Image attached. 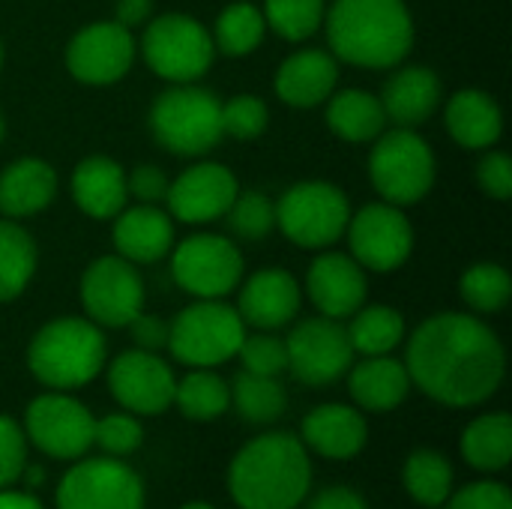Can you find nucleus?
Segmentation results:
<instances>
[{
    "mask_svg": "<svg viewBox=\"0 0 512 509\" xmlns=\"http://www.w3.org/2000/svg\"><path fill=\"white\" fill-rule=\"evenodd\" d=\"M405 369L411 384L447 408L489 402L507 375V351L498 333L465 312H438L408 339Z\"/></svg>",
    "mask_w": 512,
    "mask_h": 509,
    "instance_id": "nucleus-1",
    "label": "nucleus"
},
{
    "mask_svg": "<svg viewBox=\"0 0 512 509\" xmlns=\"http://www.w3.org/2000/svg\"><path fill=\"white\" fill-rule=\"evenodd\" d=\"M330 54L360 69L399 66L417 39L405 0H333L324 24Z\"/></svg>",
    "mask_w": 512,
    "mask_h": 509,
    "instance_id": "nucleus-2",
    "label": "nucleus"
},
{
    "mask_svg": "<svg viewBox=\"0 0 512 509\" xmlns=\"http://www.w3.org/2000/svg\"><path fill=\"white\" fill-rule=\"evenodd\" d=\"M312 489L306 444L288 432H267L243 444L228 468V492L240 509H297Z\"/></svg>",
    "mask_w": 512,
    "mask_h": 509,
    "instance_id": "nucleus-3",
    "label": "nucleus"
},
{
    "mask_svg": "<svg viewBox=\"0 0 512 509\" xmlns=\"http://www.w3.org/2000/svg\"><path fill=\"white\" fill-rule=\"evenodd\" d=\"M108 360V342L90 318H54L27 345V369L51 390H78L96 381Z\"/></svg>",
    "mask_w": 512,
    "mask_h": 509,
    "instance_id": "nucleus-4",
    "label": "nucleus"
},
{
    "mask_svg": "<svg viewBox=\"0 0 512 509\" xmlns=\"http://www.w3.org/2000/svg\"><path fill=\"white\" fill-rule=\"evenodd\" d=\"M150 132L174 156H207L222 141V99L195 84H171L150 108Z\"/></svg>",
    "mask_w": 512,
    "mask_h": 509,
    "instance_id": "nucleus-5",
    "label": "nucleus"
},
{
    "mask_svg": "<svg viewBox=\"0 0 512 509\" xmlns=\"http://www.w3.org/2000/svg\"><path fill=\"white\" fill-rule=\"evenodd\" d=\"M438 177L435 153L417 129L393 126L375 138L369 153V180L381 201L396 207L420 204Z\"/></svg>",
    "mask_w": 512,
    "mask_h": 509,
    "instance_id": "nucleus-6",
    "label": "nucleus"
},
{
    "mask_svg": "<svg viewBox=\"0 0 512 509\" xmlns=\"http://www.w3.org/2000/svg\"><path fill=\"white\" fill-rule=\"evenodd\" d=\"M138 54L162 81L195 84L210 72L216 60V45L210 30L198 18L186 12H168L144 24Z\"/></svg>",
    "mask_w": 512,
    "mask_h": 509,
    "instance_id": "nucleus-7",
    "label": "nucleus"
},
{
    "mask_svg": "<svg viewBox=\"0 0 512 509\" xmlns=\"http://www.w3.org/2000/svg\"><path fill=\"white\" fill-rule=\"evenodd\" d=\"M246 324L225 300H195L168 324V351L189 369H216L237 357Z\"/></svg>",
    "mask_w": 512,
    "mask_h": 509,
    "instance_id": "nucleus-8",
    "label": "nucleus"
},
{
    "mask_svg": "<svg viewBox=\"0 0 512 509\" xmlns=\"http://www.w3.org/2000/svg\"><path fill=\"white\" fill-rule=\"evenodd\" d=\"M351 219L348 195L327 180L288 186L276 201V228L300 249H330L345 237Z\"/></svg>",
    "mask_w": 512,
    "mask_h": 509,
    "instance_id": "nucleus-9",
    "label": "nucleus"
},
{
    "mask_svg": "<svg viewBox=\"0 0 512 509\" xmlns=\"http://www.w3.org/2000/svg\"><path fill=\"white\" fill-rule=\"evenodd\" d=\"M171 276L195 300H225L246 276L243 252L222 234H192L171 249Z\"/></svg>",
    "mask_w": 512,
    "mask_h": 509,
    "instance_id": "nucleus-10",
    "label": "nucleus"
},
{
    "mask_svg": "<svg viewBox=\"0 0 512 509\" xmlns=\"http://www.w3.org/2000/svg\"><path fill=\"white\" fill-rule=\"evenodd\" d=\"M351 258L366 273H396L414 252V225L402 207L375 201L351 213L345 228Z\"/></svg>",
    "mask_w": 512,
    "mask_h": 509,
    "instance_id": "nucleus-11",
    "label": "nucleus"
},
{
    "mask_svg": "<svg viewBox=\"0 0 512 509\" xmlns=\"http://www.w3.org/2000/svg\"><path fill=\"white\" fill-rule=\"evenodd\" d=\"M288 372L306 387H330L354 366L348 330L336 318H306L285 336Z\"/></svg>",
    "mask_w": 512,
    "mask_h": 509,
    "instance_id": "nucleus-12",
    "label": "nucleus"
},
{
    "mask_svg": "<svg viewBox=\"0 0 512 509\" xmlns=\"http://www.w3.org/2000/svg\"><path fill=\"white\" fill-rule=\"evenodd\" d=\"M78 294L87 318L99 327L123 330L135 315L144 312V279L138 267L117 252L87 264Z\"/></svg>",
    "mask_w": 512,
    "mask_h": 509,
    "instance_id": "nucleus-13",
    "label": "nucleus"
},
{
    "mask_svg": "<svg viewBox=\"0 0 512 509\" xmlns=\"http://www.w3.org/2000/svg\"><path fill=\"white\" fill-rule=\"evenodd\" d=\"M96 417L72 396L54 390L36 396L24 411V435L51 459H81L93 447Z\"/></svg>",
    "mask_w": 512,
    "mask_h": 509,
    "instance_id": "nucleus-14",
    "label": "nucleus"
},
{
    "mask_svg": "<svg viewBox=\"0 0 512 509\" xmlns=\"http://www.w3.org/2000/svg\"><path fill=\"white\" fill-rule=\"evenodd\" d=\"M57 509H144V483L120 459H84L63 474Z\"/></svg>",
    "mask_w": 512,
    "mask_h": 509,
    "instance_id": "nucleus-15",
    "label": "nucleus"
},
{
    "mask_svg": "<svg viewBox=\"0 0 512 509\" xmlns=\"http://www.w3.org/2000/svg\"><path fill=\"white\" fill-rule=\"evenodd\" d=\"M138 57V42L129 27L117 21H93L81 27L66 45V69L75 81L108 87L129 75Z\"/></svg>",
    "mask_w": 512,
    "mask_h": 509,
    "instance_id": "nucleus-16",
    "label": "nucleus"
},
{
    "mask_svg": "<svg viewBox=\"0 0 512 509\" xmlns=\"http://www.w3.org/2000/svg\"><path fill=\"white\" fill-rule=\"evenodd\" d=\"M174 369L156 351H123L108 366V390L123 411L135 417H156L174 405Z\"/></svg>",
    "mask_w": 512,
    "mask_h": 509,
    "instance_id": "nucleus-17",
    "label": "nucleus"
},
{
    "mask_svg": "<svg viewBox=\"0 0 512 509\" xmlns=\"http://www.w3.org/2000/svg\"><path fill=\"white\" fill-rule=\"evenodd\" d=\"M237 192H240V183L228 165L195 162L171 180L168 195H165V210L177 222L210 225V222L225 219Z\"/></svg>",
    "mask_w": 512,
    "mask_h": 509,
    "instance_id": "nucleus-18",
    "label": "nucleus"
},
{
    "mask_svg": "<svg viewBox=\"0 0 512 509\" xmlns=\"http://www.w3.org/2000/svg\"><path fill=\"white\" fill-rule=\"evenodd\" d=\"M306 294L324 318L348 321L366 303L369 273L348 252L321 249V255L309 264Z\"/></svg>",
    "mask_w": 512,
    "mask_h": 509,
    "instance_id": "nucleus-19",
    "label": "nucleus"
},
{
    "mask_svg": "<svg viewBox=\"0 0 512 509\" xmlns=\"http://www.w3.org/2000/svg\"><path fill=\"white\" fill-rule=\"evenodd\" d=\"M237 291L240 300L234 309L240 312L243 324L255 330L276 333L279 327H288L303 306V288L285 267H261L249 279L243 276Z\"/></svg>",
    "mask_w": 512,
    "mask_h": 509,
    "instance_id": "nucleus-20",
    "label": "nucleus"
},
{
    "mask_svg": "<svg viewBox=\"0 0 512 509\" xmlns=\"http://www.w3.org/2000/svg\"><path fill=\"white\" fill-rule=\"evenodd\" d=\"M111 222L114 252L132 264H156L174 249V219L159 204H126Z\"/></svg>",
    "mask_w": 512,
    "mask_h": 509,
    "instance_id": "nucleus-21",
    "label": "nucleus"
},
{
    "mask_svg": "<svg viewBox=\"0 0 512 509\" xmlns=\"http://www.w3.org/2000/svg\"><path fill=\"white\" fill-rule=\"evenodd\" d=\"M339 84V60L321 48H303L282 60L276 72V96L288 108H318Z\"/></svg>",
    "mask_w": 512,
    "mask_h": 509,
    "instance_id": "nucleus-22",
    "label": "nucleus"
},
{
    "mask_svg": "<svg viewBox=\"0 0 512 509\" xmlns=\"http://www.w3.org/2000/svg\"><path fill=\"white\" fill-rule=\"evenodd\" d=\"M303 444L333 462H345L354 459L357 453H363L366 441H369V423L363 417V411L351 408V405H318L303 417L300 426Z\"/></svg>",
    "mask_w": 512,
    "mask_h": 509,
    "instance_id": "nucleus-23",
    "label": "nucleus"
},
{
    "mask_svg": "<svg viewBox=\"0 0 512 509\" xmlns=\"http://www.w3.org/2000/svg\"><path fill=\"white\" fill-rule=\"evenodd\" d=\"M69 192L81 213L99 222H111L129 204L126 168L111 156H87L72 168Z\"/></svg>",
    "mask_w": 512,
    "mask_h": 509,
    "instance_id": "nucleus-24",
    "label": "nucleus"
},
{
    "mask_svg": "<svg viewBox=\"0 0 512 509\" xmlns=\"http://www.w3.org/2000/svg\"><path fill=\"white\" fill-rule=\"evenodd\" d=\"M444 99L441 75L429 66H405L399 69L381 93V105L387 114V123L417 129L423 126Z\"/></svg>",
    "mask_w": 512,
    "mask_h": 509,
    "instance_id": "nucleus-25",
    "label": "nucleus"
},
{
    "mask_svg": "<svg viewBox=\"0 0 512 509\" xmlns=\"http://www.w3.org/2000/svg\"><path fill=\"white\" fill-rule=\"evenodd\" d=\"M444 123L450 138L465 150H489L504 135V111L486 90L468 87L447 99Z\"/></svg>",
    "mask_w": 512,
    "mask_h": 509,
    "instance_id": "nucleus-26",
    "label": "nucleus"
},
{
    "mask_svg": "<svg viewBox=\"0 0 512 509\" xmlns=\"http://www.w3.org/2000/svg\"><path fill=\"white\" fill-rule=\"evenodd\" d=\"M57 195V171L39 159L24 156L0 171V216L27 219L42 213Z\"/></svg>",
    "mask_w": 512,
    "mask_h": 509,
    "instance_id": "nucleus-27",
    "label": "nucleus"
},
{
    "mask_svg": "<svg viewBox=\"0 0 512 509\" xmlns=\"http://www.w3.org/2000/svg\"><path fill=\"white\" fill-rule=\"evenodd\" d=\"M411 387L414 384L405 363L390 354L363 357L357 366L348 369V390L360 411L387 414L408 399Z\"/></svg>",
    "mask_w": 512,
    "mask_h": 509,
    "instance_id": "nucleus-28",
    "label": "nucleus"
},
{
    "mask_svg": "<svg viewBox=\"0 0 512 509\" xmlns=\"http://www.w3.org/2000/svg\"><path fill=\"white\" fill-rule=\"evenodd\" d=\"M324 105H327V126L342 141L369 144L387 129V114H384L381 96H375L369 90H360V87L333 90V96Z\"/></svg>",
    "mask_w": 512,
    "mask_h": 509,
    "instance_id": "nucleus-29",
    "label": "nucleus"
},
{
    "mask_svg": "<svg viewBox=\"0 0 512 509\" xmlns=\"http://www.w3.org/2000/svg\"><path fill=\"white\" fill-rule=\"evenodd\" d=\"M462 456L471 468L495 474L512 459V417L507 411L483 414L462 432Z\"/></svg>",
    "mask_w": 512,
    "mask_h": 509,
    "instance_id": "nucleus-30",
    "label": "nucleus"
},
{
    "mask_svg": "<svg viewBox=\"0 0 512 509\" xmlns=\"http://www.w3.org/2000/svg\"><path fill=\"white\" fill-rule=\"evenodd\" d=\"M348 342L354 348V354L360 357H381V354H393L402 339H405V318L399 309L393 306H360L351 318H348Z\"/></svg>",
    "mask_w": 512,
    "mask_h": 509,
    "instance_id": "nucleus-31",
    "label": "nucleus"
},
{
    "mask_svg": "<svg viewBox=\"0 0 512 509\" xmlns=\"http://www.w3.org/2000/svg\"><path fill=\"white\" fill-rule=\"evenodd\" d=\"M36 240L15 219H0V303L18 300L36 276Z\"/></svg>",
    "mask_w": 512,
    "mask_h": 509,
    "instance_id": "nucleus-32",
    "label": "nucleus"
},
{
    "mask_svg": "<svg viewBox=\"0 0 512 509\" xmlns=\"http://www.w3.org/2000/svg\"><path fill=\"white\" fill-rule=\"evenodd\" d=\"M216 54L225 57H249L261 48L267 36L264 12L252 3H231L216 15V24L210 30Z\"/></svg>",
    "mask_w": 512,
    "mask_h": 509,
    "instance_id": "nucleus-33",
    "label": "nucleus"
},
{
    "mask_svg": "<svg viewBox=\"0 0 512 509\" xmlns=\"http://www.w3.org/2000/svg\"><path fill=\"white\" fill-rule=\"evenodd\" d=\"M453 465L435 450H414L402 468L405 492L426 509H438L453 495Z\"/></svg>",
    "mask_w": 512,
    "mask_h": 509,
    "instance_id": "nucleus-34",
    "label": "nucleus"
},
{
    "mask_svg": "<svg viewBox=\"0 0 512 509\" xmlns=\"http://www.w3.org/2000/svg\"><path fill=\"white\" fill-rule=\"evenodd\" d=\"M174 405L186 420L210 423L231 408V390L213 369H192L174 387Z\"/></svg>",
    "mask_w": 512,
    "mask_h": 509,
    "instance_id": "nucleus-35",
    "label": "nucleus"
},
{
    "mask_svg": "<svg viewBox=\"0 0 512 509\" xmlns=\"http://www.w3.org/2000/svg\"><path fill=\"white\" fill-rule=\"evenodd\" d=\"M228 390H231V405L252 426L276 423L285 414V408H288L285 387L279 384V378H270V375L240 372Z\"/></svg>",
    "mask_w": 512,
    "mask_h": 509,
    "instance_id": "nucleus-36",
    "label": "nucleus"
},
{
    "mask_svg": "<svg viewBox=\"0 0 512 509\" xmlns=\"http://www.w3.org/2000/svg\"><path fill=\"white\" fill-rule=\"evenodd\" d=\"M459 294L477 315H498L510 303L512 276L495 261L471 264L459 279Z\"/></svg>",
    "mask_w": 512,
    "mask_h": 509,
    "instance_id": "nucleus-37",
    "label": "nucleus"
},
{
    "mask_svg": "<svg viewBox=\"0 0 512 509\" xmlns=\"http://www.w3.org/2000/svg\"><path fill=\"white\" fill-rule=\"evenodd\" d=\"M267 30L288 42H303L315 36L324 24L327 0H264Z\"/></svg>",
    "mask_w": 512,
    "mask_h": 509,
    "instance_id": "nucleus-38",
    "label": "nucleus"
},
{
    "mask_svg": "<svg viewBox=\"0 0 512 509\" xmlns=\"http://www.w3.org/2000/svg\"><path fill=\"white\" fill-rule=\"evenodd\" d=\"M225 219H228V228L234 231V237H240L246 243H258L267 234H273V228H276V204L264 192H255V189L237 192Z\"/></svg>",
    "mask_w": 512,
    "mask_h": 509,
    "instance_id": "nucleus-39",
    "label": "nucleus"
},
{
    "mask_svg": "<svg viewBox=\"0 0 512 509\" xmlns=\"http://www.w3.org/2000/svg\"><path fill=\"white\" fill-rule=\"evenodd\" d=\"M270 108L255 93H237L228 102H222V135H231L237 141H252L267 132Z\"/></svg>",
    "mask_w": 512,
    "mask_h": 509,
    "instance_id": "nucleus-40",
    "label": "nucleus"
},
{
    "mask_svg": "<svg viewBox=\"0 0 512 509\" xmlns=\"http://www.w3.org/2000/svg\"><path fill=\"white\" fill-rule=\"evenodd\" d=\"M243 372L252 375H270L279 378L282 372H288V351H285V339H279L273 330H258V333H246L237 351Z\"/></svg>",
    "mask_w": 512,
    "mask_h": 509,
    "instance_id": "nucleus-41",
    "label": "nucleus"
},
{
    "mask_svg": "<svg viewBox=\"0 0 512 509\" xmlns=\"http://www.w3.org/2000/svg\"><path fill=\"white\" fill-rule=\"evenodd\" d=\"M93 444L105 456L123 459V456H132L144 444V429L135 420V414H129V411H123V414H105L93 426Z\"/></svg>",
    "mask_w": 512,
    "mask_h": 509,
    "instance_id": "nucleus-42",
    "label": "nucleus"
},
{
    "mask_svg": "<svg viewBox=\"0 0 512 509\" xmlns=\"http://www.w3.org/2000/svg\"><path fill=\"white\" fill-rule=\"evenodd\" d=\"M27 468V435L24 429L0 414V489H9L24 477Z\"/></svg>",
    "mask_w": 512,
    "mask_h": 509,
    "instance_id": "nucleus-43",
    "label": "nucleus"
},
{
    "mask_svg": "<svg viewBox=\"0 0 512 509\" xmlns=\"http://www.w3.org/2000/svg\"><path fill=\"white\" fill-rule=\"evenodd\" d=\"M444 509H512V495L504 483L480 480L453 492Z\"/></svg>",
    "mask_w": 512,
    "mask_h": 509,
    "instance_id": "nucleus-44",
    "label": "nucleus"
},
{
    "mask_svg": "<svg viewBox=\"0 0 512 509\" xmlns=\"http://www.w3.org/2000/svg\"><path fill=\"white\" fill-rule=\"evenodd\" d=\"M477 183L480 189L495 201L512 198V159L501 150H486V156L477 165Z\"/></svg>",
    "mask_w": 512,
    "mask_h": 509,
    "instance_id": "nucleus-45",
    "label": "nucleus"
},
{
    "mask_svg": "<svg viewBox=\"0 0 512 509\" xmlns=\"http://www.w3.org/2000/svg\"><path fill=\"white\" fill-rule=\"evenodd\" d=\"M168 186L171 180L159 165H138L126 174V189L135 204H165Z\"/></svg>",
    "mask_w": 512,
    "mask_h": 509,
    "instance_id": "nucleus-46",
    "label": "nucleus"
},
{
    "mask_svg": "<svg viewBox=\"0 0 512 509\" xmlns=\"http://www.w3.org/2000/svg\"><path fill=\"white\" fill-rule=\"evenodd\" d=\"M129 333L135 339V348L141 351H162L168 348V321H162L159 315H135L129 321Z\"/></svg>",
    "mask_w": 512,
    "mask_h": 509,
    "instance_id": "nucleus-47",
    "label": "nucleus"
},
{
    "mask_svg": "<svg viewBox=\"0 0 512 509\" xmlns=\"http://www.w3.org/2000/svg\"><path fill=\"white\" fill-rule=\"evenodd\" d=\"M309 509H369L363 495L351 486H330L312 498Z\"/></svg>",
    "mask_w": 512,
    "mask_h": 509,
    "instance_id": "nucleus-48",
    "label": "nucleus"
},
{
    "mask_svg": "<svg viewBox=\"0 0 512 509\" xmlns=\"http://www.w3.org/2000/svg\"><path fill=\"white\" fill-rule=\"evenodd\" d=\"M153 3L156 0H117L114 3V21L123 27H144L153 18Z\"/></svg>",
    "mask_w": 512,
    "mask_h": 509,
    "instance_id": "nucleus-49",
    "label": "nucleus"
},
{
    "mask_svg": "<svg viewBox=\"0 0 512 509\" xmlns=\"http://www.w3.org/2000/svg\"><path fill=\"white\" fill-rule=\"evenodd\" d=\"M0 509H42L39 498L30 492H9L0 489Z\"/></svg>",
    "mask_w": 512,
    "mask_h": 509,
    "instance_id": "nucleus-50",
    "label": "nucleus"
},
{
    "mask_svg": "<svg viewBox=\"0 0 512 509\" xmlns=\"http://www.w3.org/2000/svg\"><path fill=\"white\" fill-rule=\"evenodd\" d=\"M27 471H30V474H27V483H30V486H39V483L45 480V468L36 465V468H27Z\"/></svg>",
    "mask_w": 512,
    "mask_h": 509,
    "instance_id": "nucleus-51",
    "label": "nucleus"
},
{
    "mask_svg": "<svg viewBox=\"0 0 512 509\" xmlns=\"http://www.w3.org/2000/svg\"><path fill=\"white\" fill-rule=\"evenodd\" d=\"M180 509H216V507H210V504H204V501H192V504H186V507H180Z\"/></svg>",
    "mask_w": 512,
    "mask_h": 509,
    "instance_id": "nucleus-52",
    "label": "nucleus"
},
{
    "mask_svg": "<svg viewBox=\"0 0 512 509\" xmlns=\"http://www.w3.org/2000/svg\"><path fill=\"white\" fill-rule=\"evenodd\" d=\"M3 135H6V123H3V114H0V144H3Z\"/></svg>",
    "mask_w": 512,
    "mask_h": 509,
    "instance_id": "nucleus-53",
    "label": "nucleus"
},
{
    "mask_svg": "<svg viewBox=\"0 0 512 509\" xmlns=\"http://www.w3.org/2000/svg\"><path fill=\"white\" fill-rule=\"evenodd\" d=\"M0 69H3V42H0Z\"/></svg>",
    "mask_w": 512,
    "mask_h": 509,
    "instance_id": "nucleus-54",
    "label": "nucleus"
}]
</instances>
